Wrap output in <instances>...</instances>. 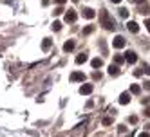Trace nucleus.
Returning a JSON list of instances; mask_svg holds the SVG:
<instances>
[{"label": "nucleus", "mask_w": 150, "mask_h": 137, "mask_svg": "<svg viewBox=\"0 0 150 137\" xmlns=\"http://www.w3.org/2000/svg\"><path fill=\"white\" fill-rule=\"evenodd\" d=\"M100 22H101V25H103V27H105L107 31H112V29L116 27V25H114V20L110 18V15L107 13L105 9H103V11L100 13Z\"/></svg>", "instance_id": "obj_1"}, {"label": "nucleus", "mask_w": 150, "mask_h": 137, "mask_svg": "<svg viewBox=\"0 0 150 137\" xmlns=\"http://www.w3.org/2000/svg\"><path fill=\"white\" fill-rule=\"evenodd\" d=\"M112 45H114L116 49H123V47L127 45V40H125L123 36H120V34H117V36L114 38V41H112Z\"/></svg>", "instance_id": "obj_2"}, {"label": "nucleus", "mask_w": 150, "mask_h": 137, "mask_svg": "<svg viewBox=\"0 0 150 137\" xmlns=\"http://www.w3.org/2000/svg\"><path fill=\"white\" fill-rule=\"evenodd\" d=\"M92 85H91V83H83V85L80 87V94H83V96H89V94L92 92Z\"/></svg>", "instance_id": "obj_3"}, {"label": "nucleus", "mask_w": 150, "mask_h": 137, "mask_svg": "<svg viewBox=\"0 0 150 137\" xmlns=\"http://www.w3.org/2000/svg\"><path fill=\"white\" fill-rule=\"evenodd\" d=\"M85 78H87V76H85L83 72H78V70L71 74V81H85Z\"/></svg>", "instance_id": "obj_4"}, {"label": "nucleus", "mask_w": 150, "mask_h": 137, "mask_svg": "<svg viewBox=\"0 0 150 137\" xmlns=\"http://www.w3.org/2000/svg\"><path fill=\"white\" fill-rule=\"evenodd\" d=\"M125 60H127L128 63H136V61H137V54H136L134 51H128L127 54H125Z\"/></svg>", "instance_id": "obj_5"}, {"label": "nucleus", "mask_w": 150, "mask_h": 137, "mask_svg": "<svg viewBox=\"0 0 150 137\" xmlns=\"http://www.w3.org/2000/svg\"><path fill=\"white\" fill-rule=\"evenodd\" d=\"M76 18H78V15L72 11V9H69V11L65 13V22H76Z\"/></svg>", "instance_id": "obj_6"}, {"label": "nucleus", "mask_w": 150, "mask_h": 137, "mask_svg": "<svg viewBox=\"0 0 150 137\" xmlns=\"http://www.w3.org/2000/svg\"><path fill=\"white\" fill-rule=\"evenodd\" d=\"M83 16H85V18H89V20H92V18L96 16L94 9H91V7H85V9H83Z\"/></svg>", "instance_id": "obj_7"}, {"label": "nucleus", "mask_w": 150, "mask_h": 137, "mask_svg": "<svg viewBox=\"0 0 150 137\" xmlns=\"http://www.w3.org/2000/svg\"><path fill=\"white\" fill-rule=\"evenodd\" d=\"M120 103H121V105L130 103V92H123L121 96H120Z\"/></svg>", "instance_id": "obj_8"}, {"label": "nucleus", "mask_w": 150, "mask_h": 137, "mask_svg": "<svg viewBox=\"0 0 150 137\" xmlns=\"http://www.w3.org/2000/svg\"><path fill=\"white\" fill-rule=\"evenodd\" d=\"M74 45H76V44H74V40H69V41H65V44H63V51H72L74 49Z\"/></svg>", "instance_id": "obj_9"}, {"label": "nucleus", "mask_w": 150, "mask_h": 137, "mask_svg": "<svg viewBox=\"0 0 150 137\" xmlns=\"http://www.w3.org/2000/svg\"><path fill=\"white\" fill-rule=\"evenodd\" d=\"M127 27H128V31H130V33H137V31H139V25H137L136 22H128Z\"/></svg>", "instance_id": "obj_10"}, {"label": "nucleus", "mask_w": 150, "mask_h": 137, "mask_svg": "<svg viewBox=\"0 0 150 137\" xmlns=\"http://www.w3.org/2000/svg\"><path fill=\"white\" fill-rule=\"evenodd\" d=\"M87 60H89V56H87V54H83V52H81V54H78V56H76V63H78V65H81V63H85Z\"/></svg>", "instance_id": "obj_11"}, {"label": "nucleus", "mask_w": 150, "mask_h": 137, "mask_svg": "<svg viewBox=\"0 0 150 137\" xmlns=\"http://www.w3.org/2000/svg\"><path fill=\"white\" fill-rule=\"evenodd\" d=\"M51 45H52L51 38H45L44 41H42V49H44V51H49V49H51Z\"/></svg>", "instance_id": "obj_12"}, {"label": "nucleus", "mask_w": 150, "mask_h": 137, "mask_svg": "<svg viewBox=\"0 0 150 137\" xmlns=\"http://www.w3.org/2000/svg\"><path fill=\"white\" fill-rule=\"evenodd\" d=\"M109 74L110 76H117V74H120V67H117V65H110L109 67Z\"/></svg>", "instance_id": "obj_13"}, {"label": "nucleus", "mask_w": 150, "mask_h": 137, "mask_svg": "<svg viewBox=\"0 0 150 137\" xmlns=\"http://www.w3.org/2000/svg\"><path fill=\"white\" fill-rule=\"evenodd\" d=\"M91 63H92V67H94V69H100V67H103V60H100V58H94Z\"/></svg>", "instance_id": "obj_14"}, {"label": "nucleus", "mask_w": 150, "mask_h": 137, "mask_svg": "<svg viewBox=\"0 0 150 137\" xmlns=\"http://www.w3.org/2000/svg\"><path fill=\"white\" fill-rule=\"evenodd\" d=\"M139 92H141V87H139V85H136V83H134V85L130 87V94H139Z\"/></svg>", "instance_id": "obj_15"}, {"label": "nucleus", "mask_w": 150, "mask_h": 137, "mask_svg": "<svg viewBox=\"0 0 150 137\" xmlns=\"http://www.w3.org/2000/svg\"><path fill=\"white\" fill-rule=\"evenodd\" d=\"M114 61H116V65H120V63L125 61V56H120V54H117V56H114Z\"/></svg>", "instance_id": "obj_16"}, {"label": "nucleus", "mask_w": 150, "mask_h": 137, "mask_svg": "<svg viewBox=\"0 0 150 137\" xmlns=\"http://www.w3.org/2000/svg\"><path fill=\"white\" fill-rule=\"evenodd\" d=\"M60 29H62V22H58V20H56V22L52 24V31H60Z\"/></svg>", "instance_id": "obj_17"}, {"label": "nucleus", "mask_w": 150, "mask_h": 137, "mask_svg": "<svg viewBox=\"0 0 150 137\" xmlns=\"http://www.w3.org/2000/svg\"><path fill=\"white\" fill-rule=\"evenodd\" d=\"M92 31H94V27H92V25H87V27L83 29V34H91Z\"/></svg>", "instance_id": "obj_18"}, {"label": "nucleus", "mask_w": 150, "mask_h": 137, "mask_svg": "<svg viewBox=\"0 0 150 137\" xmlns=\"http://www.w3.org/2000/svg\"><path fill=\"white\" fill-rule=\"evenodd\" d=\"M120 15H121L123 18H127V16H128V11H127V9H120Z\"/></svg>", "instance_id": "obj_19"}, {"label": "nucleus", "mask_w": 150, "mask_h": 137, "mask_svg": "<svg viewBox=\"0 0 150 137\" xmlns=\"http://www.w3.org/2000/svg\"><path fill=\"white\" fill-rule=\"evenodd\" d=\"M143 72H145V74H150V67L146 65V63H145V65H143Z\"/></svg>", "instance_id": "obj_20"}, {"label": "nucleus", "mask_w": 150, "mask_h": 137, "mask_svg": "<svg viewBox=\"0 0 150 137\" xmlns=\"http://www.w3.org/2000/svg\"><path fill=\"white\" fill-rule=\"evenodd\" d=\"M62 13H63V7H56L54 9V15H62Z\"/></svg>", "instance_id": "obj_21"}, {"label": "nucleus", "mask_w": 150, "mask_h": 137, "mask_svg": "<svg viewBox=\"0 0 150 137\" xmlns=\"http://www.w3.org/2000/svg\"><path fill=\"white\" fill-rule=\"evenodd\" d=\"M110 123H112L110 117H105V119H103V124H105V126H107V124H110Z\"/></svg>", "instance_id": "obj_22"}, {"label": "nucleus", "mask_w": 150, "mask_h": 137, "mask_svg": "<svg viewBox=\"0 0 150 137\" xmlns=\"http://www.w3.org/2000/svg\"><path fill=\"white\" fill-rule=\"evenodd\" d=\"M137 137H150V133H148V132H141V133H139Z\"/></svg>", "instance_id": "obj_23"}, {"label": "nucleus", "mask_w": 150, "mask_h": 137, "mask_svg": "<svg viewBox=\"0 0 150 137\" xmlns=\"http://www.w3.org/2000/svg\"><path fill=\"white\" fill-rule=\"evenodd\" d=\"M92 78H94V79H100V78H101V74H100V72H94Z\"/></svg>", "instance_id": "obj_24"}, {"label": "nucleus", "mask_w": 150, "mask_h": 137, "mask_svg": "<svg viewBox=\"0 0 150 137\" xmlns=\"http://www.w3.org/2000/svg\"><path fill=\"white\" fill-rule=\"evenodd\" d=\"M145 115H146V117H150V107L145 108Z\"/></svg>", "instance_id": "obj_25"}, {"label": "nucleus", "mask_w": 150, "mask_h": 137, "mask_svg": "<svg viewBox=\"0 0 150 137\" xmlns=\"http://www.w3.org/2000/svg\"><path fill=\"white\" fill-rule=\"evenodd\" d=\"M145 89H146V90H150V81H145Z\"/></svg>", "instance_id": "obj_26"}, {"label": "nucleus", "mask_w": 150, "mask_h": 137, "mask_svg": "<svg viewBox=\"0 0 150 137\" xmlns=\"http://www.w3.org/2000/svg\"><path fill=\"white\" fill-rule=\"evenodd\" d=\"M145 25H146V29L150 31V18H148V20H146V22H145Z\"/></svg>", "instance_id": "obj_27"}, {"label": "nucleus", "mask_w": 150, "mask_h": 137, "mask_svg": "<svg viewBox=\"0 0 150 137\" xmlns=\"http://www.w3.org/2000/svg\"><path fill=\"white\" fill-rule=\"evenodd\" d=\"M54 2H56V4H65L67 0H54Z\"/></svg>", "instance_id": "obj_28"}, {"label": "nucleus", "mask_w": 150, "mask_h": 137, "mask_svg": "<svg viewBox=\"0 0 150 137\" xmlns=\"http://www.w3.org/2000/svg\"><path fill=\"white\" fill-rule=\"evenodd\" d=\"M132 2H136V4H137V2H145V0H132Z\"/></svg>", "instance_id": "obj_29"}, {"label": "nucleus", "mask_w": 150, "mask_h": 137, "mask_svg": "<svg viewBox=\"0 0 150 137\" xmlns=\"http://www.w3.org/2000/svg\"><path fill=\"white\" fill-rule=\"evenodd\" d=\"M112 2H114V4H120V2H121V0H112Z\"/></svg>", "instance_id": "obj_30"}]
</instances>
